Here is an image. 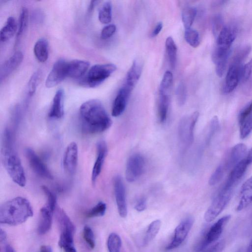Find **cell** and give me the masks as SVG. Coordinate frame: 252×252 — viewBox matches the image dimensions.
Here are the masks:
<instances>
[{
    "instance_id": "obj_30",
    "label": "cell",
    "mask_w": 252,
    "mask_h": 252,
    "mask_svg": "<svg viewBox=\"0 0 252 252\" xmlns=\"http://www.w3.org/2000/svg\"><path fill=\"white\" fill-rule=\"evenodd\" d=\"M165 48L170 66L174 69L177 60V47L172 37L169 36L166 39Z\"/></svg>"
},
{
    "instance_id": "obj_4",
    "label": "cell",
    "mask_w": 252,
    "mask_h": 252,
    "mask_svg": "<svg viewBox=\"0 0 252 252\" xmlns=\"http://www.w3.org/2000/svg\"><path fill=\"white\" fill-rule=\"evenodd\" d=\"M234 189L222 188L213 199L204 214L207 222H211L223 211L231 200Z\"/></svg>"
},
{
    "instance_id": "obj_46",
    "label": "cell",
    "mask_w": 252,
    "mask_h": 252,
    "mask_svg": "<svg viewBox=\"0 0 252 252\" xmlns=\"http://www.w3.org/2000/svg\"><path fill=\"white\" fill-rule=\"evenodd\" d=\"M116 30V27L114 24H109L104 27L100 34L101 39H106L112 36Z\"/></svg>"
},
{
    "instance_id": "obj_44",
    "label": "cell",
    "mask_w": 252,
    "mask_h": 252,
    "mask_svg": "<svg viewBox=\"0 0 252 252\" xmlns=\"http://www.w3.org/2000/svg\"><path fill=\"white\" fill-rule=\"evenodd\" d=\"M176 95L178 104L183 105L187 98V90L184 84L181 83L179 84L176 91Z\"/></svg>"
},
{
    "instance_id": "obj_36",
    "label": "cell",
    "mask_w": 252,
    "mask_h": 252,
    "mask_svg": "<svg viewBox=\"0 0 252 252\" xmlns=\"http://www.w3.org/2000/svg\"><path fill=\"white\" fill-rule=\"evenodd\" d=\"M173 80L172 73L170 71H166L164 73L160 84L159 94H170Z\"/></svg>"
},
{
    "instance_id": "obj_40",
    "label": "cell",
    "mask_w": 252,
    "mask_h": 252,
    "mask_svg": "<svg viewBox=\"0 0 252 252\" xmlns=\"http://www.w3.org/2000/svg\"><path fill=\"white\" fill-rule=\"evenodd\" d=\"M106 210V204L100 201L87 213L86 216L88 218L101 217L105 214Z\"/></svg>"
},
{
    "instance_id": "obj_5",
    "label": "cell",
    "mask_w": 252,
    "mask_h": 252,
    "mask_svg": "<svg viewBox=\"0 0 252 252\" xmlns=\"http://www.w3.org/2000/svg\"><path fill=\"white\" fill-rule=\"evenodd\" d=\"M117 69L112 63L97 64L92 66L87 73L85 83L90 88L99 86Z\"/></svg>"
},
{
    "instance_id": "obj_27",
    "label": "cell",
    "mask_w": 252,
    "mask_h": 252,
    "mask_svg": "<svg viewBox=\"0 0 252 252\" xmlns=\"http://www.w3.org/2000/svg\"><path fill=\"white\" fill-rule=\"evenodd\" d=\"M33 53L39 62L44 63L47 61L49 56V45L45 38H40L35 42Z\"/></svg>"
},
{
    "instance_id": "obj_17",
    "label": "cell",
    "mask_w": 252,
    "mask_h": 252,
    "mask_svg": "<svg viewBox=\"0 0 252 252\" xmlns=\"http://www.w3.org/2000/svg\"><path fill=\"white\" fill-rule=\"evenodd\" d=\"M249 165L246 158L238 163L231 170L222 188L234 189L236 184L243 176Z\"/></svg>"
},
{
    "instance_id": "obj_47",
    "label": "cell",
    "mask_w": 252,
    "mask_h": 252,
    "mask_svg": "<svg viewBox=\"0 0 252 252\" xmlns=\"http://www.w3.org/2000/svg\"><path fill=\"white\" fill-rule=\"evenodd\" d=\"M251 50V47L247 46L241 49L235 56L233 61L238 62L240 63L248 56Z\"/></svg>"
},
{
    "instance_id": "obj_18",
    "label": "cell",
    "mask_w": 252,
    "mask_h": 252,
    "mask_svg": "<svg viewBox=\"0 0 252 252\" xmlns=\"http://www.w3.org/2000/svg\"><path fill=\"white\" fill-rule=\"evenodd\" d=\"M143 63L139 60H135L128 70L125 83L123 86L131 92L133 90L141 76Z\"/></svg>"
},
{
    "instance_id": "obj_1",
    "label": "cell",
    "mask_w": 252,
    "mask_h": 252,
    "mask_svg": "<svg viewBox=\"0 0 252 252\" xmlns=\"http://www.w3.org/2000/svg\"><path fill=\"white\" fill-rule=\"evenodd\" d=\"M82 130L88 134L103 132L112 125V122L100 100H89L83 103L79 109Z\"/></svg>"
},
{
    "instance_id": "obj_58",
    "label": "cell",
    "mask_w": 252,
    "mask_h": 252,
    "mask_svg": "<svg viewBox=\"0 0 252 252\" xmlns=\"http://www.w3.org/2000/svg\"><path fill=\"white\" fill-rule=\"evenodd\" d=\"M245 252H252V238L247 247Z\"/></svg>"
},
{
    "instance_id": "obj_8",
    "label": "cell",
    "mask_w": 252,
    "mask_h": 252,
    "mask_svg": "<svg viewBox=\"0 0 252 252\" xmlns=\"http://www.w3.org/2000/svg\"><path fill=\"white\" fill-rule=\"evenodd\" d=\"M145 161L143 157L139 154L131 156L128 158L126 170V178L130 182L138 179L144 171Z\"/></svg>"
},
{
    "instance_id": "obj_42",
    "label": "cell",
    "mask_w": 252,
    "mask_h": 252,
    "mask_svg": "<svg viewBox=\"0 0 252 252\" xmlns=\"http://www.w3.org/2000/svg\"><path fill=\"white\" fill-rule=\"evenodd\" d=\"M83 238L90 249L95 247V240L94 232L92 228L88 225H85L83 230Z\"/></svg>"
},
{
    "instance_id": "obj_59",
    "label": "cell",
    "mask_w": 252,
    "mask_h": 252,
    "mask_svg": "<svg viewBox=\"0 0 252 252\" xmlns=\"http://www.w3.org/2000/svg\"><path fill=\"white\" fill-rule=\"evenodd\" d=\"M236 252H245V251H244L243 250H239V251H238Z\"/></svg>"
},
{
    "instance_id": "obj_25",
    "label": "cell",
    "mask_w": 252,
    "mask_h": 252,
    "mask_svg": "<svg viewBox=\"0 0 252 252\" xmlns=\"http://www.w3.org/2000/svg\"><path fill=\"white\" fill-rule=\"evenodd\" d=\"M64 92L63 89H60L55 93L52 104L48 113L50 118L60 119L64 114L63 101Z\"/></svg>"
},
{
    "instance_id": "obj_28",
    "label": "cell",
    "mask_w": 252,
    "mask_h": 252,
    "mask_svg": "<svg viewBox=\"0 0 252 252\" xmlns=\"http://www.w3.org/2000/svg\"><path fill=\"white\" fill-rule=\"evenodd\" d=\"M17 29V25L13 17H9L0 32V39L2 42L9 40L15 34Z\"/></svg>"
},
{
    "instance_id": "obj_11",
    "label": "cell",
    "mask_w": 252,
    "mask_h": 252,
    "mask_svg": "<svg viewBox=\"0 0 252 252\" xmlns=\"http://www.w3.org/2000/svg\"><path fill=\"white\" fill-rule=\"evenodd\" d=\"M25 155L31 167L37 175L47 179H53L47 166L32 149L27 148L25 150Z\"/></svg>"
},
{
    "instance_id": "obj_33",
    "label": "cell",
    "mask_w": 252,
    "mask_h": 252,
    "mask_svg": "<svg viewBox=\"0 0 252 252\" xmlns=\"http://www.w3.org/2000/svg\"><path fill=\"white\" fill-rule=\"evenodd\" d=\"M98 19L102 24H108L112 19V4L111 1H105L100 7L98 13Z\"/></svg>"
},
{
    "instance_id": "obj_43",
    "label": "cell",
    "mask_w": 252,
    "mask_h": 252,
    "mask_svg": "<svg viewBox=\"0 0 252 252\" xmlns=\"http://www.w3.org/2000/svg\"><path fill=\"white\" fill-rule=\"evenodd\" d=\"M41 189L47 197V202L46 205L54 212L57 207V200L55 195L45 186H42Z\"/></svg>"
},
{
    "instance_id": "obj_49",
    "label": "cell",
    "mask_w": 252,
    "mask_h": 252,
    "mask_svg": "<svg viewBox=\"0 0 252 252\" xmlns=\"http://www.w3.org/2000/svg\"><path fill=\"white\" fill-rule=\"evenodd\" d=\"M252 113V101L247 104L240 112L238 116V122Z\"/></svg>"
},
{
    "instance_id": "obj_32",
    "label": "cell",
    "mask_w": 252,
    "mask_h": 252,
    "mask_svg": "<svg viewBox=\"0 0 252 252\" xmlns=\"http://www.w3.org/2000/svg\"><path fill=\"white\" fill-rule=\"evenodd\" d=\"M197 10L193 7L185 8L182 14V20L185 30L190 29L195 19Z\"/></svg>"
},
{
    "instance_id": "obj_13",
    "label": "cell",
    "mask_w": 252,
    "mask_h": 252,
    "mask_svg": "<svg viewBox=\"0 0 252 252\" xmlns=\"http://www.w3.org/2000/svg\"><path fill=\"white\" fill-rule=\"evenodd\" d=\"M78 146L74 142H71L64 151L63 164L65 172L69 175L75 173L78 164Z\"/></svg>"
},
{
    "instance_id": "obj_38",
    "label": "cell",
    "mask_w": 252,
    "mask_h": 252,
    "mask_svg": "<svg viewBox=\"0 0 252 252\" xmlns=\"http://www.w3.org/2000/svg\"><path fill=\"white\" fill-rule=\"evenodd\" d=\"M107 245L109 252H120L122 246L120 236L116 233H111L108 236Z\"/></svg>"
},
{
    "instance_id": "obj_29",
    "label": "cell",
    "mask_w": 252,
    "mask_h": 252,
    "mask_svg": "<svg viewBox=\"0 0 252 252\" xmlns=\"http://www.w3.org/2000/svg\"><path fill=\"white\" fill-rule=\"evenodd\" d=\"M169 102L170 94H159L158 116L161 123H164L166 121Z\"/></svg>"
},
{
    "instance_id": "obj_57",
    "label": "cell",
    "mask_w": 252,
    "mask_h": 252,
    "mask_svg": "<svg viewBox=\"0 0 252 252\" xmlns=\"http://www.w3.org/2000/svg\"><path fill=\"white\" fill-rule=\"evenodd\" d=\"M3 252H15V251L10 245H6L3 249Z\"/></svg>"
},
{
    "instance_id": "obj_53",
    "label": "cell",
    "mask_w": 252,
    "mask_h": 252,
    "mask_svg": "<svg viewBox=\"0 0 252 252\" xmlns=\"http://www.w3.org/2000/svg\"><path fill=\"white\" fill-rule=\"evenodd\" d=\"M39 252H53L51 247L48 245H42L41 246Z\"/></svg>"
},
{
    "instance_id": "obj_35",
    "label": "cell",
    "mask_w": 252,
    "mask_h": 252,
    "mask_svg": "<svg viewBox=\"0 0 252 252\" xmlns=\"http://www.w3.org/2000/svg\"><path fill=\"white\" fill-rule=\"evenodd\" d=\"M29 12L25 7H22L19 16L18 27L17 32V39H19L25 31L28 22Z\"/></svg>"
},
{
    "instance_id": "obj_48",
    "label": "cell",
    "mask_w": 252,
    "mask_h": 252,
    "mask_svg": "<svg viewBox=\"0 0 252 252\" xmlns=\"http://www.w3.org/2000/svg\"><path fill=\"white\" fill-rule=\"evenodd\" d=\"M252 73V59L242 67L241 77L243 81L246 82L250 78Z\"/></svg>"
},
{
    "instance_id": "obj_12",
    "label": "cell",
    "mask_w": 252,
    "mask_h": 252,
    "mask_svg": "<svg viewBox=\"0 0 252 252\" xmlns=\"http://www.w3.org/2000/svg\"><path fill=\"white\" fill-rule=\"evenodd\" d=\"M114 193L117 209L120 216L126 218L127 216V205L125 185L122 177L116 176L113 179Z\"/></svg>"
},
{
    "instance_id": "obj_16",
    "label": "cell",
    "mask_w": 252,
    "mask_h": 252,
    "mask_svg": "<svg viewBox=\"0 0 252 252\" xmlns=\"http://www.w3.org/2000/svg\"><path fill=\"white\" fill-rule=\"evenodd\" d=\"M97 155L94 164L91 180L93 185L99 176L107 154V146L106 142L103 140L98 141L96 145Z\"/></svg>"
},
{
    "instance_id": "obj_37",
    "label": "cell",
    "mask_w": 252,
    "mask_h": 252,
    "mask_svg": "<svg viewBox=\"0 0 252 252\" xmlns=\"http://www.w3.org/2000/svg\"><path fill=\"white\" fill-rule=\"evenodd\" d=\"M42 76V72L40 69L35 71L31 76L28 85V94L29 96H32L34 94L41 80Z\"/></svg>"
},
{
    "instance_id": "obj_26",
    "label": "cell",
    "mask_w": 252,
    "mask_h": 252,
    "mask_svg": "<svg viewBox=\"0 0 252 252\" xmlns=\"http://www.w3.org/2000/svg\"><path fill=\"white\" fill-rule=\"evenodd\" d=\"M252 203V176L241 187L240 198L236 210L241 211Z\"/></svg>"
},
{
    "instance_id": "obj_54",
    "label": "cell",
    "mask_w": 252,
    "mask_h": 252,
    "mask_svg": "<svg viewBox=\"0 0 252 252\" xmlns=\"http://www.w3.org/2000/svg\"><path fill=\"white\" fill-rule=\"evenodd\" d=\"M97 2L98 1L96 0H92L90 2V3L88 9V13H90L91 12H92L95 6L96 5Z\"/></svg>"
},
{
    "instance_id": "obj_6",
    "label": "cell",
    "mask_w": 252,
    "mask_h": 252,
    "mask_svg": "<svg viewBox=\"0 0 252 252\" xmlns=\"http://www.w3.org/2000/svg\"><path fill=\"white\" fill-rule=\"evenodd\" d=\"M199 114L198 111H195L191 115L184 117L179 123L178 135L183 149L189 147L193 141V131Z\"/></svg>"
},
{
    "instance_id": "obj_22",
    "label": "cell",
    "mask_w": 252,
    "mask_h": 252,
    "mask_svg": "<svg viewBox=\"0 0 252 252\" xmlns=\"http://www.w3.org/2000/svg\"><path fill=\"white\" fill-rule=\"evenodd\" d=\"M75 228L70 227L61 229L59 245L64 252H77L74 244Z\"/></svg>"
},
{
    "instance_id": "obj_50",
    "label": "cell",
    "mask_w": 252,
    "mask_h": 252,
    "mask_svg": "<svg viewBox=\"0 0 252 252\" xmlns=\"http://www.w3.org/2000/svg\"><path fill=\"white\" fill-rule=\"evenodd\" d=\"M213 24L214 34L215 35V36H217L223 27H222V20L220 17L219 16L216 17V18L214 19V22Z\"/></svg>"
},
{
    "instance_id": "obj_20",
    "label": "cell",
    "mask_w": 252,
    "mask_h": 252,
    "mask_svg": "<svg viewBox=\"0 0 252 252\" xmlns=\"http://www.w3.org/2000/svg\"><path fill=\"white\" fill-rule=\"evenodd\" d=\"M236 36V32L233 28L228 26L223 27L217 36L216 47L230 50Z\"/></svg>"
},
{
    "instance_id": "obj_14",
    "label": "cell",
    "mask_w": 252,
    "mask_h": 252,
    "mask_svg": "<svg viewBox=\"0 0 252 252\" xmlns=\"http://www.w3.org/2000/svg\"><path fill=\"white\" fill-rule=\"evenodd\" d=\"M248 148L243 143L235 145L225 160L221 163L226 171L232 169L238 163L247 157Z\"/></svg>"
},
{
    "instance_id": "obj_34",
    "label": "cell",
    "mask_w": 252,
    "mask_h": 252,
    "mask_svg": "<svg viewBox=\"0 0 252 252\" xmlns=\"http://www.w3.org/2000/svg\"><path fill=\"white\" fill-rule=\"evenodd\" d=\"M238 123L240 137L245 139L252 131V113Z\"/></svg>"
},
{
    "instance_id": "obj_19",
    "label": "cell",
    "mask_w": 252,
    "mask_h": 252,
    "mask_svg": "<svg viewBox=\"0 0 252 252\" xmlns=\"http://www.w3.org/2000/svg\"><path fill=\"white\" fill-rule=\"evenodd\" d=\"M131 92L122 86L115 97L112 109V115L118 117L125 111Z\"/></svg>"
},
{
    "instance_id": "obj_21",
    "label": "cell",
    "mask_w": 252,
    "mask_h": 252,
    "mask_svg": "<svg viewBox=\"0 0 252 252\" xmlns=\"http://www.w3.org/2000/svg\"><path fill=\"white\" fill-rule=\"evenodd\" d=\"M23 55L21 51L15 52L2 65L0 68V80L8 76L21 64L23 61Z\"/></svg>"
},
{
    "instance_id": "obj_7",
    "label": "cell",
    "mask_w": 252,
    "mask_h": 252,
    "mask_svg": "<svg viewBox=\"0 0 252 252\" xmlns=\"http://www.w3.org/2000/svg\"><path fill=\"white\" fill-rule=\"evenodd\" d=\"M230 218V215H225L219 219L211 226L197 248L198 252L217 241Z\"/></svg>"
},
{
    "instance_id": "obj_45",
    "label": "cell",
    "mask_w": 252,
    "mask_h": 252,
    "mask_svg": "<svg viewBox=\"0 0 252 252\" xmlns=\"http://www.w3.org/2000/svg\"><path fill=\"white\" fill-rule=\"evenodd\" d=\"M225 246L223 240H221L211 245L199 252H221Z\"/></svg>"
},
{
    "instance_id": "obj_56",
    "label": "cell",
    "mask_w": 252,
    "mask_h": 252,
    "mask_svg": "<svg viewBox=\"0 0 252 252\" xmlns=\"http://www.w3.org/2000/svg\"><path fill=\"white\" fill-rule=\"evenodd\" d=\"M6 239V232L3 230L2 229H0V242H4Z\"/></svg>"
},
{
    "instance_id": "obj_23",
    "label": "cell",
    "mask_w": 252,
    "mask_h": 252,
    "mask_svg": "<svg viewBox=\"0 0 252 252\" xmlns=\"http://www.w3.org/2000/svg\"><path fill=\"white\" fill-rule=\"evenodd\" d=\"M89 62L83 60H73L67 62V75L72 78H79L88 70Z\"/></svg>"
},
{
    "instance_id": "obj_10",
    "label": "cell",
    "mask_w": 252,
    "mask_h": 252,
    "mask_svg": "<svg viewBox=\"0 0 252 252\" xmlns=\"http://www.w3.org/2000/svg\"><path fill=\"white\" fill-rule=\"evenodd\" d=\"M67 75V62L61 59L54 64L46 81L45 86L47 88L54 87L62 82Z\"/></svg>"
},
{
    "instance_id": "obj_55",
    "label": "cell",
    "mask_w": 252,
    "mask_h": 252,
    "mask_svg": "<svg viewBox=\"0 0 252 252\" xmlns=\"http://www.w3.org/2000/svg\"><path fill=\"white\" fill-rule=\"evenodd\" d=\"M246 159L249 165L252 163V147L248 151Z\"/></svg>"
},
{
    "instance_id": "obj_2",
    "label": "cell",
    "mask_w": 252,
    "mask_h": 252,
    "mask_svg": "<svg viewBox=\"0 0 252 252\" xmlns=\"http://www.w3.org/2000/svg\"><path fill=\"white\" fill-rule=\"evenodd\" d=\"M1 155L3 166L11 179L18 186L25 187L26 184L25 171L14 149L12 137L8 129H5L3 132Z\"/></svg>"
},
{
    "instance_id": "obj_31",
    "label": "cell",
    "mask_w": 252,
    "mask_h": 252,
    "mask_svg": "<svg viewBox=\"0 0 252 252\" xmlns=\"http://www.w3.org/2000/svg\"><path fill=\"white\" fill-rule=\"evenodd\" d=\"M161 225V222L159 220H156L149 225L143 240L144 245H147L156 237Z\"/></svg>"
},
{
    "instance_id": "obj_39",
    "label": "cell",
    "mask_w": 252,
    "mask_h": 252,
    "mask_svg": "<svg viewBox=\"0 0 252 252\" xmlns=\"http://www.w3.org/2000/svg\"><path fill=\"white\" fill-rule=\"evenodd\" d=\"M185 38L188 44L193 48L197 47L200 44L198 32L191 28L185 30Z\"/></svg>"
},
{
    "instance_id": "obj_41",
    "label": "cell",
    "mask_w": 252,
    "mask_h": 252,
    "mask_svg": "<svg viewBox=\"0 0 252 252\" xmlns=\"http://www.w3.org/2000/svg\"><path fill=\"white\" fill-rule=\"evenodd\" d=\"M225 172V169L220 163L211 175L209 180V184L210 186H214L218 183L222 178Z\"/></svg>"
},
{
    "instance_id": "obj_24",
    "label": "cell",
    "mask_w": 252,
    "mask_h": 252,
    "mask_svg": "<svg viewBox=\"0 0 252 252\" xmlns=\"http://www.w3.org/2000/svg\"><path fill=\"white\" fill-rule=\"evenodd\" d=\"M53 213L54 211L47 205L41 208L37 226V232L39 235H44L50 229Z\"/></svg>"
},
{
    "instance_id": "obj_51",
    "label": "cell",
    "mask_w": 252,
    "mask_h": 252,
    "mask_svg": "<svg viewBox=\"0 0 252 252\" xmlns=\"http://www.w3.org/2000/svg\"><path fill=\"white\" fill-rule=\"evenodd\" d=\"M146 200L144 197H142L139 199L134 206L135 209L138 212L143 211L146 209Z\"/></svg>"
},
{
    "instance_id": "obj_52",
    "label": "cell",
    "mask_w": 252,
    "mask_h": 252,
    "mask_svg": "<svg viewBox=\"0 0 252 252\" xmlns=\"http://www.w3.org/2000/svg\"><path fill=\"white\" fill-rule=\"evenodd\" d=\"M162 27V23L161 22H158L156 25L155 28L154 29L151 34V37H154L157 36L161 31Z\"/></svg>"
},
{
    "instance_id": "obj_3",
    "label": "cell",
    "mask_w": 252,
    "mask_h": 252,
    "mask_svg": "<svg viewBox=\"0 0 252 252\" xmlns=\"http://www.w3.org/2000/svg\"><path fill=\"white\" fill-rule=\"evenodd\" d=\"M30 202L26 198L18 196L3 203L0 207V222L9 225L23 223L33 216Z\"/></svg>"
},
{
    "instance_id": "obj_15",
    "label": "cell",
    "mask_w": 252,
    "mask_h": 252,
    "mask_svg": "<svg viewBox=\"0 0 252 252\" xmlns=\"http://www.w3.org/2000/svg\"><path fill=\"white\" fill-rule=\"evenodd\" d=\"M241 63L233 61L229 67L225 77L224 91L232 92L237 86L241 76Z\"/></svg>"
},
{
    "instance_id": "obj_9",
    "label": "cell",
    "mask_w": 252,
    "mask_h": 252,
    "mask_svg": "<svg viewBox=\"0 0 252 252\" xmlns=\"http://www.w3.org/2000/svg\"><path fill=\"white\" fill-rule=\"evenodd\" d=\"M194 223L192 217H188L182 220L176 227L173 239L166 247L167 251L173 250L180 246L186 238Z\"/></svg>"
}]
</instances>
